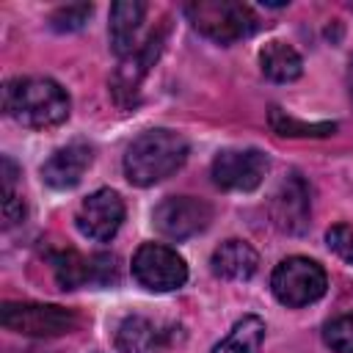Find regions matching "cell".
Masks as SVG:
<instances>
[{
    "instance_id": "obj_22",
    "label": "cell",
    "mask_w": 353,
    "mask_h": 353,
    "mask_svg": "<svg viewBox=\"0 0 353 353\" xmlns=\"http://www.w3.org/2000/svg\"><path fill=\"white\" fill-rule=\"evenodd\" d=\"M325 243H328V248H331L342 262L353 265V229H350V226H345V223L331 226L328 234H325Z\"/></svg>"
},
{
    "instance_id": "obj_15",
    "label": "cell",
    "mask_w": 353,
    "mask_h": 353,
    "mask_svg": "<svg viewBox=\"0 0 353 353\" xmlns=\"http://www.w3.org/2000/svg\"><path fill=\"white\" fill-rule=\"evenodd\" d=\"M163 347V334L154 328L152 320L132 314L124 317L119 331H116V350L119 353H160Z\"/></svg>"
},
{
    "instance_id": "obj_7",
    "label": "cell",
    "mask_w": 353,
    "mask_h": 353,
    "mask_svg": "<svg viewBox=\"0 0 353 353\" xmlns=\"http://www.w3.org/2000/svg\"><path fill=\"white\" fill-rule=\"evenodd\" d=\"M152 218L160 234L171 240H188L210 226L212 207L196 196H168L154 207Z\"/></svg>"
},
{
    "instance_id": "obj_12",
    "label": "cell",
    "mask_w": 353,
    "mask_h": 353,
    "mask_svg": "<svg viewBox=\"0 0 353 353\" xmlns=\"http://www.w3.org/2000/svg\"><path fill=\"white\" fill-rule=\"evenodd\" d=\"M91 160H94L91 146H85V143H69V146H63V149H58V152L50 154V160L41 165V179L50 188H55V190L74 188L83 179V174L88 171Z\"/></svg>"
},
{
    "instance_id": "obj_4",
    "label": "cell",
    "mask_w": 353,
    "mask_h": 353,
    "mask_svg": "<svg viewBox=\"0 0 353 353\" xmlns=\"http://www.w3.org/2000/svg\"><path fill=\"white\" fill-rule=\"evenodd\" d=\"M325 287H328V276L323 265H317L309 256H287L276 265L270 276V290L276 301L290 309H301L320 301L325 295Z\"/></svg>"
},
{
    "instance_id": "obj_1",
    "label": "cell",
    "mask_w": 353,
    "mask_h": 353,
    "mask_svg": "<svg viewBox=\"0 0 353 353\" xmlns=\"http://www.w3.org/2000/svg\"><path fill=\"white\" fill-rule=\"evenodd\" d=\"M3 110L25 127H58L69 116V94L50 77H14L3 85Z\"/></svg>"
},
{
    "instance_id": "obj_11",
    "label": "cell",
    "mask_w": 353,
    "mask_h": 353,
    "mask_svg": "<svg viewBox=\"0 0 353 353\" xmlns=\"http://www.w3.org/2000/svg\"><path fill=\"white\" fill-rule=\"evenodd\" d=\"M163 41H165V33L163 30H154V33L146 36L143 44H138L135 52H130L127 58H121V66L116 69V74L110 80L113 97L121 105H130L135 99V91H138L141 80L149 74V69L154 66L157 55L163 52Z\"/></svg>"
},
{
    "instance_id": "obj_19",
    "label": "cell",
    "mask_w": 353,
    "mask_h": 353,
    "mask_svg": "<svg viewBox=\"0 0 353 353\" xmlns=\"http://www.w3.org/2000/svg\"><path fill=\"white\" fill-rule=\"evenodd\" d=\"M270 127H273L279 135H331V132L336 130V124H331V121H320V124L298 121V119L281 113L279 108L270 110Z\"/></svg>"
},
{
    "instance_id": "obj_2",
    "label": "cell",
    "mask_w": 353,
    "mask_h": 353,
    "mask_svg": "<svg viewBox=\"0 0 353 353\" xmlns=\"http://www.w3.org/2000/svg\"><path fill=\"white\" fill-rule=\"evenodd\" d=\"M188 160V141L174 130H149L138 135L124 154V174L132 185L149 188L179 171Z\"/></svg>"
},
{
    "instance_id": "obj_23",
    "label": "cell",
    "mask_w": 353,
    "mask_h": 353,
    "mask_svg": "<svg viewBox=\"0 0 353 353\" xmlns=\"http://www.w3.org/2000/svg\"><path fill=\"white\" fill-rule=\"evenodd\" d=\"M25 218V201L14 190H3V226H14Z\"/></svg>"
},
{
    "instance_id": "obj_17",
    "label": "cell",
    "mask_w": 353,
    "mask_h": 353,
    "mask_svg": "<svg viewBox=\"0 0 353 353\" xmlns=\"http://www.w3.org/2000/svg\"><path fill=\"white\" fill-rule=\"evenodd\" d=\"M262 339H265V323L256 314H245L212 347V353H262Z\"/></svg>"
},
{
    "instance_id": "obj_9",
    "label": "cell",
    "mask_w": 353,
    "mask_h": 353,
    "mask_svg": "<svg viewBox=\"0 0 353 353\" xmlns=\"http://www.w3.org/2000/svg\"><path fill=\"white\" fill-rule=\"evenodd\" d=\"M121 221H124V201L110 188H99L91 196H85L74 215L80 234H85L88 240H97V243L110 240L119 232Z\"/></svg>"
},
{
    "instance_id": "obj_21",
    "label": "cell",
    "mask_w": 353,
    "mask_h": 353,
    "mask_svg": "<svg viewBox=\"0 0 353 353\" xmlns=\"http://www.w3.org/2000/svg\"><path fill=\"white\" fill-rule=\"evenodd\" d=\"M91 3H72V6H61L52 17H50V25L52 30L58 33H72V30H80L88 17H91Z\"/></svg>"
},
{
    "instance_id": "obj_20",
    "label": "cell",
    "mask_w": 353,
    "mask_h": 353,
    "mask_svg": "<svg viewBox=\"0 0 353 353\" xmlns=\"http://www.w3.org/2000/svg\"><path fill=\"white\" fill-rule=\"evenodd\" d=\"M323 339L336 353H353V312L334 317L323 328Z\"/></svg>"
},
{
    "instance_id": "obj_13",
    "label": "cell",
    "mask_w": 353,
    "mask_h": 353,
    "mask_svg": "<svg viewBox=\"0 0 353 353\" xmlns=\"http://www.w3.org/2000/svg\"><path fill=\"white\" fill-rule=\"evenodd\" d=\"M146 6L141 0H119L110 6V47L116 55L127 58L138 50V30L143 22Z\"/></svg>"
},
{
    "instance_id": "obj_6",
    "label": "cell",
    "mask_w": 353,
    "mask_h": 353,
    "mask_svg": "<svg viewBox=\"0 0 353 353\" xmlns=\"http://www.w3.org/2000/svg\"><path fill=\"white\" fill-rule=\"evenodd\" d=\"M132 276L152 292H171L188 281V265L174 248L163 243H143L132 256Z\"/></svg>"
},
{
    "instance_id": "obj_5",
    "label": "cell",
    "mask_w": 353,
    "mask_h": 353,
    "mask_svg": "<svg viewBox=\"0 0 353 353\" xmlns=\"http://www.w3.org/2000/svg\"><path fill=\"white\" fill-rule=\"evenodd\" d=\"M0 323L14 334L44 339V336H63L74 331L77 314L58 303H11L8 301L0 309Z\"/></svg>"
},
{
    "instance_id": "obj_18",
    "label": "cell",
    "mask_w": 353,
    "mask_h": 353,
    "mask_svg": "<svg viewBox=\"0 0 353 353\" xmlns=\"http://www.w3.org/2000/svg\"><path fill=\"white\" fill-rule=\"evenodd\" d=\"M52 273L61 284V290H77L91 281V259L80 256L77 251H58L52 254Z\"/></svg>"
},
{
    "instance_id": "obj_8",
    "label": "cell",
    "mask_w": 353,
    "mask_h": 353,
    "mask_svg": "<svg viewBox=\"0 0 353 353\" xmlns=\"http://www.w3.org/2000/svg\"><path fill=\"white\" fill-rule=\"evenodd\" d=\"M268 174V157L259 149H223L212 160V182L221 190L248 193L262 185Z\"/></svg>"
},
{
    "instance_id": "obj_16",
    "label": "cell",
    "mask_w": 353,
    "mask_h": 353,
    "mask_svg": "<svg viewBox=\"0 0 353 353\" xmlns=\"http://www.w3.org/2000/svg\"><path fill=\"white\" fill-rule=\"evenodd\" d=\"M259 63L265 77H270L273 83H290L295 77H301L303 72V61L295 52V47L284 44V41H270L262 47L259 52Z\"/></svg>"
},
{
    "instance_id": "obj_10",
    "label": "cell",
    "mask_w": 353,
    "mask_h": 353,
    "mask_svg": "<svg viewBox=\"0 0 353 353\" xmlns=\"http://www.w3.org/2000/svg\"><path fill=\"white\" fill-rule=\"evenodd\" d=\"M268 210H270V221L276 229L287 234H303L309 229V215H312L309 185L298 174H290L270 196Z\"/></svg>"
},
{
    "instance_id": "obj_14",
    "label": "cell",
    "mask_w": 353,
    "mask_h": 353,
    "mask_svg": "<svg viewBox=\"0 0 353 353\" xmlns=\"http://www.w3.org/2000/svg\"><path fill=\"white\" fill-rule=\"evenodd\" d=\"M212 273L226 281H245L256 273L259 256L245 240H226L212 251Z\"/></svg>"
},
{
    "instance_id": "obj_3",
    "label": "cell",
    "mask_w": 353,
    "mask_h": 353,
    "mask_svg": "<svg viewBox=\"0 0 353 353\" xmlns=\"http://www.w3.org/2000/svg\"><path fill=\"white\" fill-rule=\"evenodd\" d=\"M185 14L190 25L215 44H234L256 28L254 11L234 0H196L185 6Z\"/></svg>"
}]
</instances>
